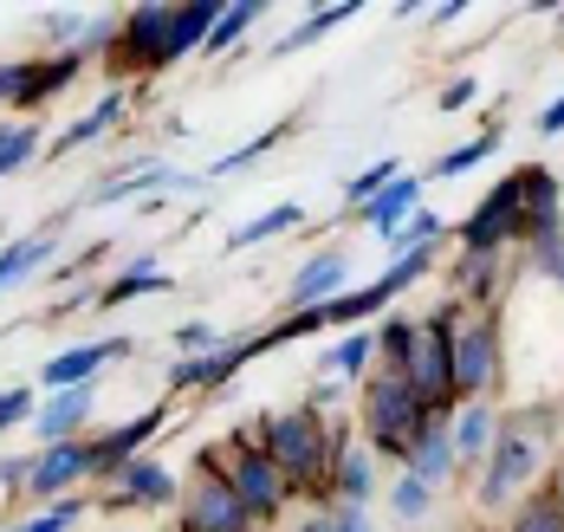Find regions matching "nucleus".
<instances>
[{
	"label": "nucleus",
	"mask_w": 564,
	"mask_h": 532,
	"mask_svg": "<svg viewBox=\"0 0 564 532\" xmlns=\"http://www.w3.org/2000/svg\"><path fill=\"white\" fill-rule=\"evenodd\" d=\"M474 98H480V78H474V72H460V78L442 85V98H435V105H442V111H467Z\"/></svg>",
	"instance_id": "42"
},
{
	"label": "nucleus",
	"mask_w": 564,
	"mask_h": 532,
	"mask_svg": "<svg viewBox=\"0 0 564 532\" xmlns=\"http://www.w3.org/2000/svg\"><path fill=\"white\" fill-rule=\"evenodd\" d=\"M285 137H292V118H285V123H273L267 137H247L240 150H227V156H215V163H208V182H215V176H234V170H247V163H260V156H273V150L285 143Z\"/></svg>",
	"instance_id": "35"
},
{
	"label": "nucleus",
	"mask_w": 564,
	"mask_h": 532,
	"mask_svg": "<svg viewBox=\"0 0 564 532\" xmlns=\"http://www.w3.org/2000/svg\"><path fill=\"white\" fill-rule=\"evenodd\" d=\"M435 500H442V493H429L415 474H402V468H395V480L383 487V507L395 513V526H429V520H435Z\"/></svg>",
	"instance_id": "28"
},
{
	"label": "nucleus",
	"mask_w": 564,
	"mask_h": 532,
	"mask_svg": "<svg viewBox=\"0 0 564 532\" xmlns=\"http://www.w3.org/2000/svg\"><path fill=\"white\" fill-rule=\"evenodd\" d=\"M429 273H435V247H422V253H395L377 280H383V293H390V298H402L415 280H429Z\"/></svg>",
	"instance_id": "37"
},
{
	"label": "nucleus",
	"mask_w": 564,
	"mask_h": 532,
	"mask_svg": "<svg viewBox=\"0 0 564 532\" xmlns=\"http://www.w3.org/2000/svg\"><path fill=\"white\" fill-rule=\"evenodd\" d=\"M234 338H227L221 325H202V318H188V325H175V357H215L227 351Z\"/></svg>",
	"instance_id": "38"
},
{
	"label": "nucleus",
	"mask_w": 564,
	"mask_h": 532,
	"mask_svg": "<svg viewBox=\"0 0 564 532\" xmlns=\"http://www.w3.org/2000/svg\"><path fill=\"white\" fill-rule=\"evenodd\" d=\"M402 474H415L429 493L460 487V462H454V442H448V410H429V422L415 428V442L402 455Z\"/></svg>",
	"instance_id": "17"
},
{
	"label": "nucleus",
	"mask_w": 564,
	"mask_h": 532,
	"mask_svg": "<svg viewBox=\"0 0 564 532\" xmlns=\"http://www.w3.org/2000/svg\"><path fill=\"white\" fill-rule=\"evenodd\" d=\"M512 253H454V305L460 312H500L512 293Z\"/></svg>",
	"instance_id": "15"
},
{
	"label": "nucleus",
	"mask_w": 564,
	"mask_h": 532,
	"mask_svg": "<svg viewBox=\"0 0 564 532\" xmlns=\"http://www.w3.org/2000/svg\"><path fill=\"white\" fill-rule=\"evenodd\" d=\"M500 415H507V397H474V403H448V442H454V462H460V480H474V474H480V462L494 455Z\"/></svg>",
	"instance_id": "13"
},
{
	"label": "nucleus",
	"mask_w": 564,
	"mask_h": 532,
	"mask_svg": "<svg viewBox=\"0 0 564 532\" xmlns=\"http://www.w3.org/2000/svg\"><path fill=\"white\" fill-rule=\"evenodd\" d=\"M170 428V403H156V410L130 415V422H117L105 435H85V448H91V480H111L123 462H137L143 448H150V435H163Z\"/></svg>",
	"instance_id": "16"
},
{
	"label": "nucleus",
	"mask_w": 564,
	"mask_h": 532,
	"mask_svg": "<svg viewBox=\"0 0 564 532\" xmlns=\"http://www.w3.org/2000/svg\"><path fill=\"white\" fill-rule=\"evenodd\" d=\"M395 176H402V163H395V156H377V163H364L357 176L344 182V202H350V208H364V202H377Z\"/></svg>",
	"instance_id": "36"
},
{
	"label": "nucleus",
	"mask_w": 564,
	"mask_h": 532,
	"mask_svg": "<svg viewBox=\"0 0 564 532\" xmlns=\"http://www.w3.org/2000/svg\"><path fill=\"white\" fill-rule=\"evenodd\" d=\"M299 221H305V208H299V202H273L267 215H253V221H240V228L227 235V253H253V247H267V240L292 235Z\"/></svg>",
	"instance_id": "27"
},
{
	"label": "nucleus",
	"mask_w": 564,
	"mask_h": 532,
	"mask_svg": "<svg viewBox=\"0 0 564 532\" xmlns=\"http://www.w3.org/2000/svg\"><path fill=\"white\" fill-rule=\"evenodd\" d=\"M91 415H98V383H72V390L40 397V410H33V435H40V448H53V442H85Z\"/></svg>",
	"instance_id": "20"
},
{
	"label": "nucleus",
	"mask_w": 564,
	"mask_h": 532,
	"mask_svg": "<svg viewBox=\"0 0 564 532\" xmlns=\"http://www.w3.org/2000/svg\"><path fill=\"white\" fill-rule=\"evenodd\" d=\"M85 520V500L72 493V500H53V507H40L33 520H20V532H72Z\"/></svg>",
	"instance_id": "39"
},
{
	"label": "nucleus",
	"mask_w": 564,
	"mask_h": 532,
	"mask_svg": "<svg viewBox=\"0 0 564 532\" xmlns=\"http://www.w3.org/2000/svg\"><path fill=\"white\" fill-rule=\"evenodd\" d=\"M467 532H480V526H467Z\"/></svg>",
	"instance_id": "49"
},
{
	"label": "nucleus",
	"mask_w": 564,
	"mask_h": 532,
	"mask_svg": "<svg viewBox=\"0 0 564 532\" xmlns=\"http://www.w3.org/2000/svg\"><path fill=\"white\" fill-rule=\"evenodd\" d=\"M558 442H564V397H519V403H507L494 455L467 480V526L500 532V520L512 507L552 480Z\"/></svg>",
	"instance_id": "1"
},
{
	"label": "nucleus",
	"mask_w": 564,
	"mask_h": 532,
	"mask_svg": "<svg viewBox=\"0 0 564 532\" xmlns=\"http://www.w3.org/2000/svg\"><path fill=\"white\" fill-rule=\"evenodd\" d=\"M532 130H539V137H564V91L545 105V111H539V123H532Z\"/></svg>",
	"instance_id": "45"
},
{
	"label": "nucleus",
	"mask_w": 564,
	"mask_h": 532,
	"mask_svg": "<svg viewBox=\"0 0 564 532\" xmlns=\"http://www.w3.org/2000/svg\"><path fill=\"white\" fill-rule=\"evenodd\" d=\"M377 468H383V462L364 448L357 422H332V480H325V500H338V507H364V513H370V500H383Z\"/></svg>",
	"instance_id": "10"
},
{
	"label": "nucleus",
	"mask_w": 564,
	"mask_h": 532,
	"mask_svg": "<svg viewBox=\"0 0 564 532\" xmlns=\"http://www.w3.org/2000/svg\"><path fill=\"white\" fill-rule=\"evenodd\" d=\"M137 195H208V176H188L163 156H143L130 170H111V182H91V208H117V202H137Z\"/></svg>",
	"instance_id": "12"
},
{
	"label": "nucleus",
	"mask_w": 564,
	"mask_h": 532,
	"mask_svg": "<svg viewBox=\"0 0 564 532\" xmlns=\"http://www.w3.org/2000/svg\"><path fill=\"white\" fill-rule=\"evenodd\" d=\"M156 293H175V280L156 267V253H143V260H130V267H117L111 280H98V312H117V305H130V298H156Z\"/></svg>",
	"instance_id": "24"
},
{
	"label": "nucleus",
	"mask_w": 564,
	"mask_h": 532,
	"mask_svg": "<svg viewBox=\"0 0 564 532\" xmlns=\"http://www.w3.org/2000/svg\"><path fill=\"white\" fill-rule=\"evenodd\" d=\"M545 487H552V500L564 507V442H558V462H552V480H545Z\"/></svg>",
	"instance_id": "46"
},
{
	"label": "nucleus",
	"mask_w": 564,
	"mask_h": 532,
	"mask_svg": "<svg viewBox=\"0 0 564 532\" xmlns=\"http://www.w3.org/2000/svg\"><path fill=\"white\" fill-rule=\"evenodd\" d=\"M442 240H448V215H435V208L422 202V208H415V215H409L383 247H390V260H395V253H422V247H435V253H442Z\"/></svg>",
	"instance_id": "30"
},
{
	"label": "nucleus",
	"mask_w": 564,
	"mask_h": 532,
	"mask_svg": "<svg viewBox=\"0 0 564 532\" xmlns=\"http://www.w3.org/2000/svg\"><path fill=\"white\" fill-rule=\"evenodd\" d=\"M344 403H350V383H338V377H318V383H312V397H305V410H318V415L344 410Z\"/></svg>",
	"instance_id": "41"
},
{
	"label": "nucleus",
	"mask_w": 564,
	"mask_h": 532,
	"mask_svg": "<svg viewBox=\"0 0 564 532\" xmlns=\"http://www.w3.org/2000/svg\"><path fill=\"white\" fill-rule=\"evenodd\" d=\"M292 532H332V500H305L299 520H292Z\"/></svg>",
	"instance_id": "43"
},
{
	"label": "nucleus",
	"mask_w": 564,
	"mask_h": 532,
	"mask_svg": "<svg viewBox=\"0 0 564 532\" xmlns=\"http://www.w3.org/2000/svg\"><path fill=\"white\" fill-rule=\"evenodd\" d=\"M454 318H460L454 298H442L429 318H415V351L402 363L409 390H415L429 410H448L454 403Z\"/></svg>",
	"instance_id": "7"
},
{
	"label": "nucleus",
	"mask_w": 564,
	"mask_h": 532,
	"mask_svg": "<svg viewBox=\"0 0 564 532\" xmlns=\"http://www.w3.org/2000/svg\"><path fill=\"white\" fill-rule=\"evenodd\" d=\"M202 462H208V468L221 474L227 487H234V500L247 507V520H253L260 532L280 526L285 513L299 507V493L285 487V474L273 468V462H267V455H260V448L240 435V428H234L227 442H215V448H202Z\"/></svg>",
	"instance_id": "5"
},
{
	"label": "nucleus",
	"mask_w": 564,
	"mask_h": 532,
	"mask_svg": "<svg viewBox=\"0 0 564 532\" xmlns=\"http://www.w3.org/2000/svg\"><path fill=\"white\" fill-rule=\"evenodd\" d=\"M137 351V338H85V345H72V351H53L40 363V397H53V390H72V383H98V370L105 363H123V357Z\"/></svg>",
	"instance_id": "14"
},
{
	"label": "nucleus",
	"mask_w": 564,
	"mask_h": 532,
	"mask_svg": "<svg viewBox=\"0 0 564 532\" xmlns=\"http://www.w3.org/2000/svg\"><path fill=\"white\" fill-rule=\"evenodd\" d=\"M215 13H221V0H182V7L156 0V7H130V13H117L111 59L123 72H170L175 59L202 53Z\"/></svg>",
	"instance_id": "2"
},
{
	"label": "nucleus",
	"mask_w": 564,
	"mask_h": 532,
	"mask_svg": "<svg viewBox=\"0 0 564 532\" xmlns=\"http://www.w3.org/2000/svg\"><path fill=\"white\" fill-rule=\"evenodd\" d=\"M448 240H454V253H519L525 221H519V188H512V176L494 182L460 221H448Z\"/></svg>",
	"instance_id": "8"
},
{
	"label": "nucleus",
	"mask_w": 564,
	"mask_h": 532,
	"mask_svg": "<svg viewBox=\"0 0 564 532\" xmlns=\"http://www.w3.org/2000/svg\"><path fill=\"white\" fill-rule=\"evenodd\" d=\"M58 247H65V215L46 221V228H33V235H13L0 247V293H13V286H26L46 260H53Z\"/></svg>",
	"instance_id": "22"
},
{
	"label": "nucleus",
	"mask_w": 564,
	"mask_h": 532,
	"mask_svg": "<svg viewBox=\"0 0 564 532\" xmlns=\"http://www.w3.org/2000/svg\"><path fill=\"white\" fill-rule=\"evenodd\" d=\"M422 188H429V176H409V170H402V176H395L377 202H364V208H357V215H364V228H370L377 240H390L395 228L422 208Z\"/></svg>",
	"instance_id": "25"
},
{
	"label": "nucleus",
	"mask_w": 564,
	"mask_h": 532,
	"mask_svg": "<svg viewBox=\"0 0 564 532\" xmlns=\"http://www.w3.org/2000/svg\"><path fill=\"white\" fill-rule=\"evenodd\" d=\"M422 422H429V403L409 390L402 370H370L364 377V390H357V435H364V448L377 462L402 468V455H409V442H415Z\"/></svg>",
	"instance_id": "4"
},
{
	"label": "nucleus",
	"mask_w": 564,
	"mask_h": 532,
	"mask_svg": "<svg viewBox=\"0 0 564 532\" xmlns=\"http://www.w3.org/2000/svg\"><path fill=\"white\" fill-rule=\"evenodd\" d=\"M338 293H350V247H318L292 286H285V312H325Z\"/></svg>",
	"instance_id": "18"
},
{
	"label": "nucleus",
	"mask_w": 564,
	"mask_h": 532,
	"mask_svg": "<svg viewBox=\"0 0 564 532\" xmlns=\"http://www.w3.org/2000/svg\"><path fill=\"white\" fill-rule=\"evenodd\" d=\"M33 156H46V137H40V123H0V182L20 176Z\"/></svg>",
	"instance_id": "34"
},
{
	"label": "nucleus",
	"mask_w": 564,
	"mask_h": 532,
	"mask_svg": "<svg viewBox=\"0 0 564 532\" xmlns=\"http://www.w3.org/2000/svg\"><path fill=\"white\" fill-rule=\"evenodd\" d=\"M344 20H357V7H350V0H338V7H312L292 33H280V40H273V59H285V53H305L312 40H325V33H332V26H344Z\"/></svg>",
	"instance_id": "29"
},
{
	"label": "nucleus",
	"mask_w": 564,
	"mask_h": 532,
	"mask_svg": "<svg viewBox=\"0 0 564 532\" xmlns=\"http://www.w3.org/2000/svg\"><path fill=\"white\" fill-rule=\"evenodd\" d=\"M85 480H91V448H85V442H53V448L33 455V468H26V493L53 507V500H72Z\"/></svg>",
	"instance_id": "19"
},
{
	"label": "nucleus",
	"mask_w": 564,
	"mask_h": 532,
	"mask_svg": "<svg viewBox=\"0 0 564 532\" xmlns=\"http://www.w3.org/2000/svg\"><path fill=\"white\" fill-rule=\"evenodd\" d=\"M370 332H377V370H402V363H409V351H415V318L390 305Z\"/></svg>",
	"instance_id": "31"
},
{
	"label": "nucleus",
	"mask_w": 564,
	"mask_h": 532,
	"mask_svg": "<svg viewBox=\"0 0 564 532\" xmlns=\"http://www.w3.org/2000/svg\"><path fill=\"white\" fill-rule=\"evenodd\" d=\"M512 188H519L525 240L564 228V188H558V170H552V163H519V170H512ZM525 240H519V247H525Z\"/></svg>",
	"instance_id": "21"
},
{
	"label": "nucleus",
	"mask_w": 564,
	"mask_h": 532,
	"mask_svg": "<svg viewBox=\"0 0 564 532\" xmlns=\"http://www.w3.org/2000/svg\"><path fill=\"white\" fill-rule=\"evenodd\" d=\"M123 111H130V91H123V85H111V91H105V98H98L85 118H72V123H65V130L53 137V143H46V156H78L85 143L111 137L117 123H123Z\"/></svg>",
	"instance_id": "23"
},
{
	"label": "nucleus",
	"mask_w": 564,
	"mask_h": 532,
	"mask_svg": "<svg viewBox=\"0 0 564 532\" xmlns=\"http://www.w3.org/2000/svg\"><path fill=\"white\" fill-rule=\"evenodd\" d=\"M500 383H507V318L460 312L454 318V403L500 397Z\"/></svg>",
	"instance_id": "6"
},
{
	"label": "nucleus",
	"mask_w": 564,
	"mask_h": 532,
	"mask_svg": "<svg viewBox=\"0 0 564 532\" xmlns=\"http://www.w3.org/2000/svg\"><path fill=\"white\" fill-rule=\"evenodd\" d=\"M267 20V7L260 0H221V13H215V26H208V40H202V59H227L253 26Z\"/></svg>",
	"instance_id": "26"
},
{
	"label": "nucleus",
	"mask_w": 564,
	"mask_h": 532,
	"mask_svg": "<svg viewBox=\"0 0 564 532\" xmlns=\"http://www.w3.org/2000/svg\"><path fill=\"white\" fill-rule=\"evenodd\" d=\"M500 532H564V507L552 500V487H539L500 520Z\"/></svg>",
	"instance_id": "33"
},
{
	"label": "nucleus",
	"mask_w": 564,
	"mask_h": 532,
	"mask_svg": "<svg viewBox=\"0 0 564 532\" xmlns=\"http://www.w3.org/2000/svg\"><path fill=\"white\" fill-rule=\"evenodd\" d=\"M26 468H33V455H0V493L26 487Z\"/></svg>",
	"instance_id": "44"
},
{
	"label": "nucleus",
	"mask_w": 564,
	"mask_h": 532,
	"mask_svg": "<svg viewBox=\"0 0 564 532\" xmlns=\"http://www.w3.org/2000/svg\"><path fill=\"white\" fill-rule=\"evenodd\" d=\"M0 532H20V526H0Z\"/></svg>",
	"instance_id": "48"
},
{
	"label": "nucleus",
	"mask_w": 564,
	"mask_h": 532,
	"mask_svg": "<svg viewBox=\"0 0 564 532\" xmlns=\"http://www.w3.org/2000/svg\"><path fill=\"white\" fill-rule=\"evenodd\" d=\"M240 435L285 474V487L299 500H325V480H332V415L305 410H260L253 422H240Z\"/></svg>",
	"instance_id": "3"
},
{
	"label": "nucleus",
	"mask_w": 564,
	"mask_h": 532,
	"mask_svg": "<svg viewBox=\"0 0 564 532\" xmlns=\"http://www.w3.org/2000/svg\"><path fill=\"white\" fill-rule=\"evenodd\" d=\"M558 188H564V176H558Z\"/></svg>",
	"instance_id": "50"
},
{
	"label": "nucleus",
	"mask_w": 564,
	"mask_h": 532,
	"mask_svg": "<svg viewBox=\"0 0 564 532\" xmlns=\"http://www.w3.org/2000/svg\"><path fill=\"white\" fill-rule=\"evenodd\" d=\"M175 520H182V532H260L253 520H247V507L234 500V487H227L208 462H195V474L182 480Z\"/></svg>",
	"instance_id": "9"
},
{
	"label": "nucleus",
	"mask_w": 564,
	"mask_h": 532,
	"mask_svg": "<svg viewBox=\"0 0 564 532\" xmlns=\"http://www.w3.org/2000/svg\"><path fill=\"white\" fill-rule=\"evenodd\" d=\"M558 40H564V7H558Z\"/></svg>",
	"instance_id": "47"
},
{
	"label": "nucleus",
	"mask_w": 564,
	"mask_h": 532,
	"mask_svg": "<svg viewBox=\"0 0 564 532\" xmlns=\"http://www.w3.org/2000/svg\"><path fill=\"white\" fill-rule=\"evenodd\" d=\"M494 150H500V123H494V130H480V137H474V143H454V150H442V156H435V163H429V182L467 176V170H480V163H487V156H494Z\"/></svg>",
	"instance_id": "32"
},
{
	"label": "nucleus",
	"mask_w": 564,
	"mask_h": 532,
	"mask_svg": "<svg viewBox=\"0 0 564 532\" xmlns=\"http://www.w3.org/2000/svg\"><path fill=\"white\" fill-rule=\"evenodd\" d=\"M33 410H40V390L33 383H7L0 390V435L20 428V422H33Z\"/></svg>",
	"instance_id": "40"
},
{
	"label": "nucleus",
	"mask_w": 564,
	"mask_h": 532,
	"mask_svg": "<svg viewBox=\"0 0 564 532\" xmlns=\"http://www.w3.org/2000/svg\"><path fill=\"white\" fill-rule=\"evenodd\" d=\"M175 500H182V474L163 468L156 455H137L111 474L105 513H175Z\"/></svg>",
	"instance_id": "11"
}]
</instances>
